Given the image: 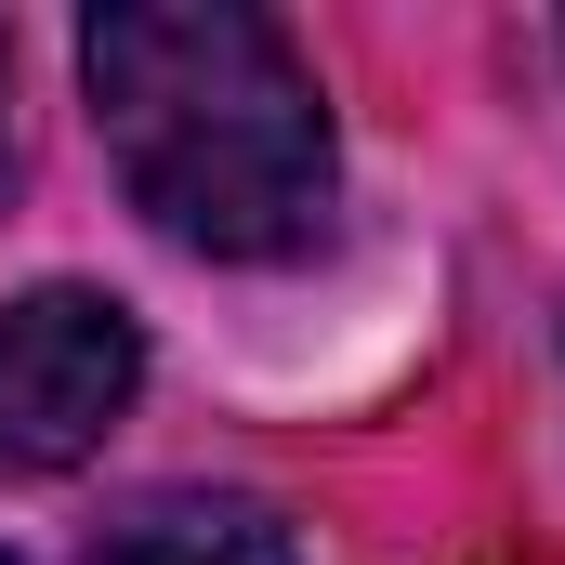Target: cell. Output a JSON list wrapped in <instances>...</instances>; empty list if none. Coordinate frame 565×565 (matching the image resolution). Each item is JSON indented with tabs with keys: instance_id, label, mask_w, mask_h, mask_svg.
<instances>
[{
	"instance_id": "cell-3",
	"label": "cell",
	"mask_w": 565,
	"mask_h": 565,
	"mask_svg": "<svg viewBox=\"0 0 565 565\" xmlns=\"http://www.w3.org/2000/svg\"><path fill=\"white\" fill-rule=\"evenodd\" d=\"M79 565H302V553H289L277 513L237 500V487H145V500H119L79 540Z\"/></svg>"
},
{
	"instance_id": "cell-1",
	"label": "cell",
	"mask_w": 565,
	"mask_h": 565,
	"mask_svg": "<svg viewBox=\"0 0 565 565\" xmlns=\"http://www.w3.org/2000/svg\"><path fill=\"white\" fill-rule=\"evenodd\" d=\"M79 79L132 211L211 264H302L329 237L342 158L316 66L250 0H106L79 26Z\"/></svg>"
},
{
	"instance_id": "cell-4",
	"label": "cell",
	"mask_w": 565,
	"mask_h": 565,
	"mask_svg": "<svg viewBox=\"0 0 565 565\" xmlns=\"http://www.w3.org/2000/svg\"><path fill=\"white\" fill-rule=\"evenodd\" d=\"M0 198H13V53H0Z\"/></svg>"
},
{
	"instance_id": "cell-2",
	"label": "cell",
	"mask_w": 565,
	"mask_h": 565,
	"mask_svg": "<svg viewBox=\"0 0 565 565\" xmlns=\"http://www.w3.org/2000/svg\"><path fill=\"white\" fill-rule=\"evenodd\" d=\"M132 395H145L132 302H106V289H79V277L0 302V473H66V460H93Z\"/></svg>"
}]
</instances>
